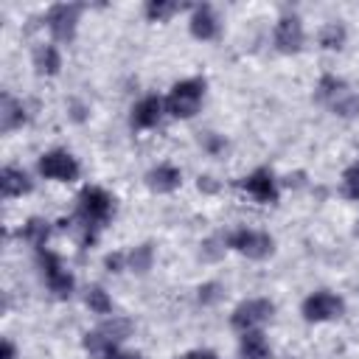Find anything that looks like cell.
Returning a JSON list of instances; mask_svg holds the SVG:
<instances>
[{"label": "cell", "instance_id": "2", "mask_svg": "<svg viewBox=\"0 0 359 359\" xmlns=\"http://www.w3.org/2000/svg\"><path fill=\"white\" fill-rule=\"evenodd\" d=\"M202 98H205V79H199V76L182 79L171 87V93L165 98V112L174 118H194L199 112Z\"/></svg>", "mask_w": 359, "mask_h": 359}, {"label": "cell", "instance_id": "31", "mask_svg": "<svg viewBox=\"0 0 359 359\" xmlns=\"http://www.w3.org/2000/svg\"><path fill=\"white\" fill-rule=\"evenodd\" d=\"M199 191H205V194H216L219 185L213 182V177H199Z\"/></svg>", "mask_w": 359, "mask_h": 359}, {"label": "cell", "instance_id": "22", "mask_svg": "<svg viewBox=\"0 0 359 359\" xmlns=\"http://www.w3.org/2000/svg\"><path fill=\"white\" fill-rule=\"evenodd\" d=\"M345 39H348V31L342 22H325L320 28V48H325V50H339L345 45Z\"/></svg>", "mask_w": 359, "mask_h": 359}, {"label": "cell", "instance_id": "21", "mask_svg": "<svg viewBox=\"0 0 359 359\" xmlns=\"http://www.w3.org/2000/svg\"><path fill=\"white\" fill-rule=\"evenodd\" d=\"M151 264H154V247L146 241V244H140V247H135L129 255H126V269H132V272H137V275H146L149 269H151Z\"/></svg>", "mask_w": 359, "mask_h": 359}, {"label": "cell", "instance_id": "15", "mask_svg": "<svg viewBox=\"0 0 359 359\" xmlns=\"http://www.w3.org/2000/svg\"><path fill=\"white\" fill-rule=\"evenodd\" d=\"M31 188H34V182H31V177H28L22 168L6 165V168L0 171V194H3L6 199L22 196V194H28Z\"/></svg>", "mask_w": 359, "mask_h": 359}, {"label": "cell", "instance_id": "7", "mask_svg": "<svg viewBox=\"0 0 359 359\" xmlns=\"http://www.w3.org/2000/svg\"><path fill=\"white\" fill-rule=\"evenodd\" d=\"M36 258H39V266H42V275H45L48 289H50L56 297H70V294H73L76 280H73V275L65 269L62 258H59L56 252L45 250V247H42V250H36Z\"/></svg>", "mask_w": 359, "mask_h": 359}, {"label": "cell", "instance_id": "27", "mask_svg": "<svg viewBox=\"0 0 359 359\" xmlns=\"http://www.w3.org/2000/svg\"><path fill=\"white\" fill-rule=\"evenodd\" d=\"M219 297H222V286L219 283H202L199 286V303L208 306V303H216Z\"/></svg>", "mask_w": 359, "mask_h": 359}, {"label": "cell", "instance_id": "8", "mask_svg": "<svg viewBox=\"0 0 359 359\" xmlns=\"http://www.w3.org/2000/svg\"><path fill=\"white\" fill-rule=\"evenodd\" d=\"M79 14H81V6L79 3H56V6H50L48 14H45V25L53 34V39L70 42L76 36Z\"/></svg>", "mask_w": 359, "mask_h": 359}, {"label": "cell", "instance_id": "5", "mask_svg": "<svg viewBox=\"0 0 359 359\" xmlns=\"http://www.w3.org/2000/svg\"><path fill=\"white\" fill-rule=\"evenodd\" d=\"M36 168H39V174H42L45 180H56V182H73V180H79V174H81L79 160H76L70 151H65V149H50V151H45V154L39 157Z\"/></svg>", "mask_w": 359, "mask_h": 359}, {"label": "cell", "instance_id": "17", "mask_svg": "<svg viewBox=\"0 0 359 359\" xmlns=\"http://www.w3.org/2000/svg\"><path fill=\"white\" fill-rule=\"evenodd\" d=\"M25 118H28V115H25L22 101H17V98H11V95L6 93L3 101H0V129H3V132H11V129L22 126Z\"/></svg>", "mask_w": 359, "mask_h": 359}, {"label": "cell", "instance_id": "10", "mask_svg": "<svg viewBox=\"0 0 359 359\" xmlns=\"http://www.w3.org/2000/svg\"><path fill=\"white\" fill-rule=\"evenodd\" d=\"M272 39H275V48L280 53H297L303 48V42H306V31H303L300 17L297 14H283L278 20V25H275Z\"/></svg>", "mask_w": 359, "mask_h": 359}, {"label": "cell", "instance_id": "12", "mask_svg": "<svg viewBox=\"0 0 359 359\" xmlns=\"http://www.w3.org/2000/svg\"><path fill=\"white\" fill-rule=\"evenodd\" d=\"M165 109V101H160L157 95H146L132 107V129H151L160 123Z\"/></svg>", "mask_w": 359, "mask_h": 359}, {"label": "cell", "instance_id": "16", "mask_svg": "<svg viewBox=\"0 0 359 359\" xmlns=\"http://www.w3.org/2000/svg\"><path fill=\"white\" fill-rule=\"evenodd\" d=\"M238 359H269L266 337H264L258 328L241 334V342H238Z\"/></svg>", "mask_w": 359, "mask_h": 359}, {"label": "cell", "instance_id": "33", "mask_svg": "<svg viewBox=\"0 0 359 359\" xmlns=\"http://www.w3.org/2000/svg\"><path fill=\"white\" fill-rule=\"evenodd\" d=\"M14 345H11V339H3V359H14Z\"/></svg>", "mask_w": 359, "mask_h": 359}, {"label": "cell", "instance_id": "24", "mask_svg": "<svg viewBox=\"0 0 359 359\" xmlns=\"http://www.w3.org/2000/svg\"><path fill=\"white\" fill-rule=\"evenodd\" d=\"M84 300H87L90 311H95V314H109V311H112V297H109L101 286H90Z\"/></svg>", "mask_w": 359, "mask_h": 359}, {"label": "cell", "instance_id": "20", "mask_svg": "<svg viewBox=\"0 0 359 359\" xmlns=\"http://www.w3.org/2000/svg\"><path fill=\"white\" fill-rule=\"evenodd\" d=\"M48 236H50V222L39 219V216L28 219V222L20 227V238H22V241H28V244H31V247H36V250H42V247H45Z\"/></svg>", "mask_w": 359, "mask_h": 359}, {"label": "cell", "instance_id": "9", "mask_svg": "<svg viewBox=\"0 0 359 359\" xmlns=\"http://www.w3.org/2000/svg\"><path fill=\"white\" fill-rule=\"evenodd\" d=\"M300 311L309 323H325V320H337L345 311V303L334 292H314L303 300Z\"/></svg>", "mask_w": 359, "mask_h": 359}, {"label": "cell", "instance_id": "3", "mask_svg": "<svg viewBox=\"0 0 359 359\" xmlns=\"http://www.w3.org/2000/svg\"><path fill=\"white\" fill-rule=\"evenodd\" d=\"M132 320H126V317H109V320H104L98 328H93V331H87L84 334V348L90 351V353H107V351H115L129 334H132Z\"/></svg>", "mask_w": 359, "mask_h": 359}, {"label": "cell", "instance_id": "19", "mask_svg": "<svg viewBox=\"0 0 359 359\" xmlns=\"http://www.w3.org/2000/svg\"><path fill=\"white\" fill-rule=\"evenodd\" d=\"M34 67L39 76H56L62 67V56H59L56 45H39L34 50Z\"/></svg>", "mask_w": 359, "mask_h": 359}, {"label": "cell", "instance_id": "11", "mask_svg": "<svg viewBox=\"0 0 359 359\" xmlns=\"http://www.w3.org/2000/svg\"><path fill=\"white\" fill-rule=\"evenodd\" d=\"M238 185H241L252 199H258V202H264V205L278 202V182H275V177H272L269 168H255V171H252L250 177H244Z\"/></svg>", "mask_w": 359, "mask_h": 359}, {"label": "cell", "instance_id": "23", "mask_svg": "<svg viewBox=\"0 0 359 359\" xmlns=\"http://www.w3.org/2000/svg\"><path fill=\"white\" fill-rule=\"evenodd\" d=\"M180 8H182L180 3H165V0H149V3H146V17H149V20H154V22H163V20L174 17V14L180 11Z\"/></svg>", "mask_w": 359, "mask_h": 359}, {"label": "cell", "instance_id": "29", "mask_svg": "<svg viewBox=\"0 0 359 359\" xmlns=\"http://www.w3.org/2000/svg\"><path fill=\"white\" fill-rule=\"evenodd\" d=\"M101 359H143V356L135 353V351H118V348H115V351H107Z\"/></svg>", "mask_w": 359, "mask_h": 359}, {"label": "cell", "instance_id": "13", "mask_svg": "<svg viewBox=\"0 0 359 359\" xmlns=\"http://www.w3.org/2000/svg\"><path fill=\"white\" fill-rule=\"evenodd\" d=\"M146 185L154 194H171V191H177L182 185V171L177 165H171V163H160L146 174Z\"/></svg>", "mask_w": 359, "mask_h": 359}, {"label": "cell", "instance_id": "4", "mask_svg": "<svg viewBox=\"0 0 359 359\" xmlns=\"http://www.w3.org/2000/svg\"><path fill=\"white\" fill-rule=\"evenodd\" d=\"M224 244L252 261H264L275 252V241L269 233H261V230H250V227H238L233 233L224 236Z\"/></svg>", "mask_w": 359, "mask_h": 359}, {"label": "cell", "instance_id": "25", "mask_svg": "<svg viewBox=\"0 0 359 359\" xmlns=\"http://www.w3.org/2000/svg\"><path fill=\"white\" fill-rule=\"evenodd\" d=\"M342 194L348 199H359V160L342 174Z\"/></svg>", "mask_w": 359, "mask_h": 359}, {"label": "cell", "instance_id": "1", "mask_svg": "<svg viewBox=\"0 0 359 359\" xmlns=\"http://www.w3.org/2000/svg\"><path fill=\"white\" fill-rule=\"evenodd\" d=\"M115 213V199L104 191V188H95V185H87L79 199H76V219H79V241L81 247H90L95 244V236L98 230L112 219Z\"/></svg>", "mask_w": 359, "mask_h": 359}, {"label": "cell", "instance_id": "30", "mask_svg": "<svg viewBox=\"0 0 359 359\" xmlns=\"http://www.w3.org/2000/svg\"><path fill=\"white\" fill-rule=\"evenodd\" d=\"M222 252H224V247H222V250H216V238L205 241V247H202V255H205V258H210V261H213V258H219Z\"/></svg>", "mask_w": 359, "mask_h": 359}, {"label": "cell", "instance_id": "18", "mask_svg": "<svg viewBox=\"0 0 359 359\" xmlns=\"http://www.w3.org/2000/svg\"><path fill=\"white\" fill-rule=\"evenodd\" d=\"M345 93H348V84H345L339 76H334V73H325V76L320 79L317 90H314L317 101H323V104H328V107H334Z\"/></svg>", "mask_w": 359, "mask_h": 359}, {"label": "cell", "instance_id": "28", "mask_svg": "<svg viewBox=\"0 0 359 359\" xmlns=\"http://www.w3.org/2000/svg\"><path fill=\"white\" fill-rule=\"evenodd\" d=\"M104 264H107V269H109V272H121V269H126V255L112 252V255H107V258H104Z\"/></svg>", "mask_w": 359, "mask_h": 359}, {"label": "cell", "instance_id": "26", "mask_svg": "<svg viewBox=\"0 0 359 359\" xmlns=\"http://www.w3.org/2000/svg\"><path fill=\"white\" fill-rule=\"evenodd\" d=\"M199 143H202V149H205L208 154H213V157H216V154H222V151L227 149V140H224L222 135H216V132H205Z\"/></svg>", "mask_w": 359, "mask_h": 359}, {"label": "cell", "instance_id": "6", "mask_svg": "<svg viewBox=\"0 0 359 359\" xmlns=\"http://www.w3.org/2000/svg\"><path fill=\"white\" fill-rule=\"evenodd\" d=\"M272 314H275V303L272 300H266V297H252V300H244V303H238L236 309H233V314H230V325L236 328V331H255L258 325H264L266 320H272Z\"/></svg>", "mask_w": 359, "mask_h": 359}, {"label": "cell", "instance_id": "14", "mask_svg": "<svg viewBox=\"0 0 359 359\" xmlns=\"http://www.w3.org/2000/svg\"><path fill=\"white\" fill-rule=\"evenodd\" d=\"M191 34L196 39H202V42H208V39H213L219 34V17H216L213 6L202 3V6L194 8V14H191Z\"/></svg>", "mask_w": 359, "mask_h": 359}, {"label": "cell", "instance_id": "32", "mask_svg": "<svg viewBox=\"0 0 359 359\" xmlns=\"http://www.w3.org/2000/svg\"><path fill=\"white\" fill-rule=\"evenodd\" d=\"M180 359H219L213 351H188L185 356H180Z\"/></svg>", "mask_w": 359, "mask_h": 359}]
</instances>
